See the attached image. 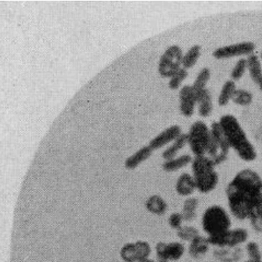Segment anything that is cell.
Here are the masks:
<instances>
[{"label":"cell","mask_w":262,"mask_h":262,"mask_svg":"<svg viewBox=\"0 0 262 262\" xmlns=\"http://www.w3.org/2000/svg\"><path fill=\"white\" fill-rule=\"evenodd\" d=\"M262 192V180L251 169H244L235 176L227 187L229 208L239 220L250 218Z\"/></svg>","instance_id":"obj_1"},{"label":"cell","mask_w":262,"mask_h":262,"mask_svg":"<svg viewBox=\"0 0 262 262\" xmlns=\"http://www.w3.org/2000/svg\"><path fill=\"white\" fill-rule=\"evenodd\" d=\"M230 148L234 149L239 158L246 162L254 161L257 152L248 140L242 126L232 115H225L219 122Z\"/></svg>","instance_id":"obj_2"},{"label":"cell","mask_w":262,"mask_h":262,"mask_svg":"<svg viewBox=\"0 0 262 262\" xmlns=\"http://www.w3.org/2000/svg\"><path fill=\"white\" fill-rule=\"evenodd\" d=\"M202 227L208 235L209 244L223 248L224 237L230 230V217L221 206H210L203 215Z\"/></svg>","instance_id":"obj_3"},{"label":"cell","mask_w":262,"mask_h":262,"mask_svg":"<svg viewBox=\"0 0 262 262\" xmlns=\"http://www.w3.org/2000/svg\"><path fill=\"white\" fill-rule=\"evenodd\" d=\"M215 164L207 156L195 157L192 162L193 179L200 192L208 193L215 190L219 177Z\"/></svg>","instance_id":"obj_4"},{"label":"cell","mask_w":262,"mask_h":262,"mask_svg":"<svg viewBox=\"0 0 262 262\" xmlns=\"http://www.w3.org/2000/svg\"><path fill=\"white\" fill-rule=\"evenodd\" d=\"M210 134L211 140L207 157L216 166L226 161L230 146L219 122H213L210 128Z\"/></svg>","instance_id":"obj_5"},{"label":"cell","mask_w":262,"mask_h":262,"mask_svg":"<svg viewBox=\"0 0 262 262\" xmlns=\"http://www.w3.org/2000/svg\"><path fill=\"white\" fill-rule=\"evenodd\" d=\"M187 143L195 157L206 156L211 140V134L204 122H195L187 134Z\"/></svg>","instance_id":"obj_6"},{"label":"cell","mask_w":262,"mask_h":262,"mask_svg":"<svg viewBox=\"0 0 262 262\" xmlns=\"http://www.w3.org/2000/svg\"><path fill=\"white\" fill-rule=\"evenodd\" d=\"M183 51L179 46H171L160 57L158 72L164 78H171L181 69Z\"/></svg>","instance_id":"obj_7"},{"label":"cell","mask_w":262,"mask_h":262,"mask_svg":"<svg viewBox=\"0 0 262 262\" xmlns=\"http://www.w3.org/2000/svg\"><path fill=\"white\" fill-rule=\"evenodd\" d=\"M150 252V245L140 241L125 245L120 250V256L126 262H139L148 259Z\"/></svg>","instance_id":"obj_8"},{"label":"cell","mask_w":262,"mask_h":262,"mask_svg":"<svg viewBox=\"0 0 262 262\" xmlns=\"http://www.w3.org/2000/svg\"><path fill=\"white\" fill-rule=\"evenodd\" d=\"M255 49V45L252 42L246 41L226 46L216 49L213 53V56L217 60L230 58V57L251 55Z\"/></svg>","instance_id":"obj_9"},{"label":"cell","mask_w":262,"mask_h":262,"mask_svg":"<svg viewBox=\"0 0 262 262\" xmlns=\"http://www.w3.org/2000/svg\"><path fill=\"white\" fill-rule=\"evenodd\" d=\"M157 256L159 262L177 261L181 259L185 252L184 246L179 242L169 244L160 242L156 246Z\"/></svg>","instance_id":"obj_10"},{"label":"cell","mask_w":262,"mask_h":262,"mask_svg":"<svg viewBox=\"0 0 262 262\" xmlns=\"http://www.w3.org/2000/svg\"><path fill=\"white\" fill-rule=\"evenodd\" d=\"M180 111L185 117H190L194 112L195 105L198 103L196 93L192 86L185 85L179 93Z\"/></svg>","instance_id":"obj_11"},{"label":"cell","mask_w":262,"mask_h":262,"mask_svg":"<svg viewBox=\"0 0 262 262\" xmlns=\"http://www.w3.org/2000/svg\"><path fill=\"white\" fill-rule=\"evenodd\" d=\"M182 135L181 128L180 126L175 125L166 128L165 130L156 136L154 139L150 141L149 146L152 150H158L167 145L168 143L174 141L179 136Z\"/></svg>","instance_id":"obj_12"},{"label":"cell","mask_w":262,"mask_h":262,"mask_svg":"<svg viewBox=\"0 0 262 262\" xmlns=\"http://www.w3.org/2000/svg\"><path fill=\"white\" fill-rule=\"evenodd\" d=\"M196 189L194 180L190 174L187 173L181 174L177 179L176 183V190L181 196H190Z\"/></svg>","instance_id":"obj_13"},{"label":"cell","mask_w":262,"mask_h":262,"mask_svg":"<svg viewBox=\"0 0 262 262\" xmlns=\"http://www.w3.org/2000/svg\"><path fill=\"white\" fill-rule=\"evenodd\" d=\"M247 68L249 71L252 81L262 91V69L261 62L257 55H250L247 59Z\"/></svg>","instance_id":"obj_14"},{"label":"cell","mask_w":262,"mask_h":262,"mask_svg":"<svg viewBox=\"0 0 262 262\" xmlns=\"http://www.w3.org/2000/svg\"><path fill=\"white\" fill-rule=\"evenodd\" d=\"M248 233L246 229L237 228L229 230L223 239V247L234 248L246 242L248 239Z\"/></svg>","instance_id":"obj_15"},{"label":"cell","mask_w":262,"mask_h":262,"mask_svg":"<svg viewBox=\"0 0 262 262\" xmlns=\"http://www.w3.org/2000/svg\"><path fill=\"white\" fill-rule=\"evenodd\" d=\"M152 151L154 150L149 145L143 147L125 160V167L129 170L136 169L138 166L140 165L142 162L148 160L152 156Z\"/></svg>","instance_id":"obj_16"},{"label":"cell","mask_w":262,"mask_h":262,"mask_svg":"<svg viewBox=\"0 0 262 262\" xmlns=\"http://www.w3.org/2000/svg\"><path fill=\"white\" fill-rule=\"evenodd\" d=\"M198 104H199V114L202 117L206 118L209 116L213 111V102L211 95L207 89L204 90L202 93L196 95Z\"/></svg>","instance_id":"obj_17"},{"label":"cell","mask_w":262,"mask_h":262,"mask_svg":"<svg viewBox=\"0 0 262 262\" xmlns=\"http://www.w3.org/2000/svg\"><path fill=\"white\" fill-rule=\"evenodd\" d=\"M208 238L199 236L192 240L189 247V253L195 259H199L206 254L209 248Z\"/></svg>","instance_id":"obj_18"},{"label":"cell","mask_w":262,"mask_h":262,"mask_svg":"<svg viewBox=\"0 0 262 262\" xmlns=\"http://www.w3.org/2000/svg\"><path fill=\"white\" fill-rule=\"evenodd\" d=\"M192 157L190 155H183L179 158L167 160L162 164V169L166 172H175L183 169L192 162Z\"/></svg>","instance_id":"obj_19"},{"label":"cell","mask_w":262,"mask_h":262,"mask_svg":"<svg viewBox=\"0 0 262 262\" xmlns=\"http://www.w3.org/2000/svg\"><path fill=\"white\" fill-rule=\"evenodd\" d=\"M145 207L150 213L161 215L165 213L167 209V204L161 196L152 195L145 202Z\"/></svg>","instance_id":"obj_20"},{"label":"cell","mask_w":262,"mask_h":262,"mask_svg":"<svg viewBox=\"0 0 262 262\" xmlns=\"http://www.w3.org/2000/svg\"><path fill=\"white\" fill-rule=\"evenodd\" d=\"M187 142H188L187 134V135L182 134L181 136H179V137L173 141V144H172L171 146L164 151L163 154H162V158H163L166 161L175 158L177 154H179V151L184 148Z\"/></svg>","instance_id":"obj_21"},{"label":"cell","mask_w":262,"mask_h":262,"mask_svg":"<svg viewBox=\"0 0 262 262\" xmlns=\"http://www.w3.org/2000/svg\"><path fill=\"white\" fill-rule=\"evenodd\" d=\"M199 206L198 199L190 198L185 201L183 207V220L187 222L194 221L196 217V210Z\"/></svg>","instance_id":"obj_22"},{"label":"cell","mask_w":262,"mask_h":262,"mask_svg":"<svg viewBox=\"0 0 262 262\" xmlns=\"http://www.w3.org/2000/svg\"><path fill=\"white\" fill-rule=\"evenodd\" d=\"M236 90V84L234 81L229 80L225 82L218 97V104L220 106H226L229 101L232 99L233 95Z\"/></svg>","instance_id":"obj_23"},{"label":"cell","mask_w":262,"mask_h":262,"mask_svg":"<svg viewBox=\"0 0 262 262\" xmlns=\"http://www.w3.org/2000/svg\"><path fill=\"white\" fill-rule=\"evenodd\" d=\"M201 55V47L199 45L193 46L190 50L183 55V68L185 70L192 68L196 64Z\"/></svg>","instance_id":"obj_24"},{"label":"cell","mask_w":262,"mask_h":262,"mask_svg":"<svg viewBox=\"0 0 262 262\" xmlns=\"http://www.w3.org/2000/svg\"><path fill=\"white\" fill-rule=\"evenodd\" d=\"M210 78V72L209 69L204 68L199 73L196 79L193 84L192 88L196 93V95H198L202 93L203 91L206 89V85Z\"/></svg>","instance_id":"obj_25"},{"label":"cell","mask_w":262,"mask_h":262,"mask_svg":"<svg viewBox=\"0 0 262 262\" xmlns=\"http://www.w3.org/2000/svg\"><path fill=\"white\" fill-rule=\"evenodd\" d=\"M253 99L252 94L246 90L238 89L235 91L232 97L233 102L240 106H248L251 104Z\"/></svg>","instance_id":"obj_26"},{"label":"cell","mask_w":262,"mask_h":262,"mask_svg":"<svg viewBox=\"0 0 262 262\" xmlns=\"http://www.w3.org/2000/svg\"><path fill=\"white\" fill-rule=\"evenodd\" d=\"M188 76V72L184 68H181L174 75L172 76L169 82V87L171 90L175 91L179 89L181 83Z\"/></svg>","instance_id":"obj_27"},{"label":"cell","mask_w":262,"mask_h":262,"mask_svg":"<svg viewBox=\"0 0 262 262\" xmlns=\"http://www.w3.org/2000/svg\"><path fill=\"white\" fill-rule=\"evenodd\" d=\"M178 236L185 242H192L195 238L200 236L199 231L194 227H182L178 230Z\"/></svg>","instance_id":"obj_28"},{"label":"cell","mask_w":262,"mask_h":262,"mask_svg":"<svg viewBox=\"0 0 262 262\" xmlns=\"http://www.w3.org/2000/svg\"><path fill=\"white\" fill-rule=\"evenodd\" d=\"M247 69V60L244 58L240 59L236 62V65L232 72L231 73V77L232 78V81H238L242 76H244L245 72Z\"/></svg>","instance_id":"obj_29"},{"label":"cell","mask_w":262,"mask_h":262,"mask_svg":"<svg viewBox=\"0 0 262 262\" xmlns=\"http://www.w3.org/2000/svg\"><path fill=\"white\" fill-rule=\"evenodd\" d=\"M247 252L252 262H262L259 246L254 242H250L246 246Z\"/></svg>","instance_id":"obj_30"},{"label":"cell","mask_w":262,"mask_h":262,"mask_svg":"<svg viewBox=\"0 0 262 262\" xmlns=\"http://www.w3.org/2000/svg\"><path fill=\"white\" fill-rule=\"evenodd\" d=\"M183 221H184V220H183L182 213H173L169 216V221H168V222H169V226L171 227L172 229L179 230L180 228L183 227L182 226V224H183Z\"/></svg>","instance_id":"obj_31"},{"label":"cell","mask_w":262,"mask_h":262,"mask_svg":"<svg viewBox=\"0 0 262 262\" xmlns=\"http://www.w3.org/2000/svg\"><path fill=\"white\" fill-rule=\"evenodd\" d=\"M139 262H155V261H152V260L147 259L145 260H143V261H139Z\"/></svg>","instance_id":"obj_32"},{"label":"cell","mask_w":262,"mask_h":262,"mask_svg":"<svg viewBox=\"0 0 262 262\" xmlns=\"http://www.w3.org/2000/svg\"><path fill=\"white\" fill-rule=\"evenodd\" d=\"M246 262H252V261H246Z\"/></svg>","instance_id":"obj_33"},{"label":"cell","mask_w":262,"mask_h":262,"mask_svg":"<svg viewBox=\"0 0 262 262\" xmlns=\"http://www.w3.org/2000/svg\"><path fill=\"white\" fill-rule=\"evenodd\" d=\"M261 58H262V53H261Z\"/></svg>","instance_id":"obj_34"}]
</instances>
